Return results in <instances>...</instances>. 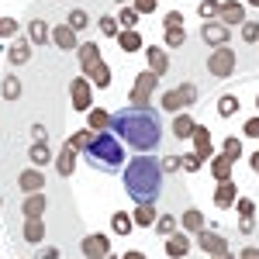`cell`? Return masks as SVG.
<instances>
[{
    "label": "cell",
    "mask_w": 259,
    "mask_h": 259,
    "mask_svg": "<svg viewBox=\"0 0 259 259\" xmlns=\"http://www.w3.org/2000/svg\"><path fill=\"white\" fill-rule=\"evenodd\" d=\"M111 132L118 135L128 149H135V152H145V156H152L156 149H159L162 142V118L156 107H121L111 114Z\"/></svg>",
    "instance_id": "obj_1"
},
{
    "label": "cell",
    "mask_w": 259,
    "mask_h": 259,
    "mask_svg": "<svg viewBox=\"0 0 259 259\" xmlns=\"http://www.w3.org/2000/svg\"><path fill=\"white\" fill-rule=\"evenodd\" d=\"M162 162L156 156H132L128 166H124V190L135 204H156L162 194Z\"/></svg>",
    "instance_id": "obj_2"
},
{
    "label": "cell",
    "mask_w": 259,
    "mask_h": 259,
    "mask_svg": "<svg viewBox=\"0 0 259 259\" xmlns=\"http://www.w3.org/2000/svg\"><path fill=\"white\" fill-rule=\"evenodd\" d=\"M87 162L97 169V173H124L128 166V156H124V142L114 135V132H97L90 149H87Z\"/></svg>",
    "instance_id": "obj_3"
},
{
    "label": "cell",
    "mask_w": 259,
    "mask_h": 259,
    "mask_svg": "<svg viewBox=\"0 0 259 259\" xmlns=\"http://www.w3.org/2000/svg\"><path fill=\"white\" fill-rule=\"evenodd\" d=\"M235 66H239V59H235V52H232L228 45L211 49V56H207V73H211L214 80H228V76L235 73Z\"/></svg>",
    "instance_id": "obj_4"
},
{
    "label": "cell",
    "mask_w": 259,
    "mask_h": 259,
    "mask_svg": "<svg viewBox=\"0 0 259 259\" xmlns=\"http://www.w3.org/2000/svg\"><path fill=\"white\" fill-rule=\"evenodd\" d=\"M156 87H159V76L152 73V69H142L139 76H135V87H132V94H128V104L132 107H145L152 94H156Z\"/></svg>",
    "instance_id": "obj_5"
},
{
    "label": "cell",
    "mask_w": 259,
    "mask_h": 259,
    "mask_svg": "<svg viewBox=\"0 0 259 259\" xmlns=\"http://www.w3.org/2000/svg\"><path fill=\"white\" fill-rule=\"evenodd\" d=\"M194 242H197V245L204 249V252H207V256H228V252H232L228 239H225V235H218V232H211V228L197 232V235H194Z\"/></svg>",
    "instance_id": "obj_6"
},
{
    "label": "cell",
    "mask_w": 259,
    "mask_h": 259,
    "mask_svg": "<svg viewBox=\"0 0 259 259\" xmlns=\"http://www.w3.org/2000/svg\"><path fill=\"white\" fill-rule=\"evenodd\" d=\"M69 97H73V107L87 114V111L94 107V94H90V80H87V76H76V80L69 83Z\"/></svg>",
    "instance_id": "obj_7"
},
{
    "label": "cell",
    "mask_w": 259,
    "mask_h": 259,
    "mask_svg": "<svg viewBox=\"0 0 259 259\" xmlns=\"http://www.w3.org/2000/svg\"><path fill=\"white\" fill-rule=\"evenodd\" d=\"M200 38L207 41L211 49H221V45H228V38H232V28H228V24H221V21H204Z\"/></svg>",
    "instance_id": "obj_8"
},
{
    "label": "cell",
    "mask_w": 259,
    "mask_h": 259,
    "mask_svg": "<svg viewBox=\"0 0 259 259\" xmlns=\"http://www.w3.org/2000/svg\"><path fill=\"white\" fill-rule=\"evenodd\" d=\"M83 256L87 259H107L111 256V242H107V235H100V232H94V235H87V239L80 242Z\"/></svg>",
    "instance_id": "obj_9"
},
{
    "label": "cell",
    "mask_w": 259,
    "mask_h": 259,
    "mask_svg": "<svg viewBox=\"0 0 259 259\" xmlns=\"http://www.w3.org/2000/svg\"><path fill=\"white\" fill-rule=\"evenodd\" d=\"M76 52H80V66H83V76H87V80H90V76H94V69H97L100 62V49H97V41H80V49H76Z\"/></svg>",
    "instance_id": "obj_10"
},
{
    "label": "cell",
    "mask_w": 259,
    "mask_h": 259,
    "mask_svg": "<svg viewBox=\"0 0 259 259\" xmlns=\"http://www.w3.org/2000/svg\"><path fill=\"white\" fill-rule=\"evenodd\" d=\"M166 256L169 259H187L190 256V249H194V242L187 239V232H173V235H166Z\"/></svg>",
    "instance_id": "obj_11"
},
{
    "label": "cell",
    "mask_w": 259,
    "mask_h": 259,
    "mask_svg": "<svg viewBox=\"0 0 259 259\" xmlns=\"http://www.w3.org/2000/svg\"><path fill=\"white\" fill-rule=\"evenodd\" d=\"M52 45H56V49H62V52H73V49H80V41H76V31H73L66 21L52 28Z\"/></svg>",
    "instance_id": "obj_12"
},
{
    "label": "cell",
    "mask_w": 259,
    "mask_h": 259,
    "mask_svg": "<svg viewBox=\"0 0 259 259\" xmlns=\"http://www.w3.org/2000/svg\"><path fill=\"white\" fill-rule=\"evenodd\" d=\"M235 200H239V187H235V180H221L218 187H214V207L228 211Z\"/></svg>",
    "instance_id": "obj_13"
},
{
    "label": "cell",
    "mask_w": 259,
    "mask_h": 259,
    "mask_svg": "<svg viewBox=\"0 0 259 259\" xmlns=\"http://www.w3.org/2000/svg\"><path fill=\"white\" fill-rule=\"evenodd\" d=\"M218 21L221 24H245V4H239V0H228V4H221L218 11Z\"/></svg>",
    "instance_id": "obj_14"
},
{
    "label": "cell",
    "mask_w": 259,
    "mask_h": 259,
    "mask_svg": "<svg viewBox=\"0 0 259 259\" xmlns=\"http://www.w3.org/2000/svg\"><path fill=\"white\" fill-rule=\"evenodd\" d=\"M73 169H76V149L66 142V145L59 149V156H56V173L66 180V177H73Z\"/></svg>",
    "instance_id": "obj_15"
},
{
    "label": "cell",
    "mask_w": 259,
    "mask_h": 259,
    "mask_svg": "<svg viewBox=\"0 0 259 259\" xmlns=\"http://www.w3.org/2000/svg\"><path fill=\"white\" fill-rule=\"evenodd\" d=\"M18 187L24 190V194H41V187H45V177H41L38 166H31V169H24L18 177Z\"/></svg>",
    "instance_id": "obj_16"
},
{
    "label": "cell",
    "mask_w": 259,
    "mask_h": 259,
    "mask_svg": "<svg viewBox=\"0 0 259 259\" xmlns=\"http://www.w3.org/2000/svg\"><path fill=\"white\" fill-rule=\"evenodd\" d=\"M28 59H31V38H14L11 49H7V62L11 66H24Z\"/></svg>",
    "instance_id": "obj_17"
},
{
    "label": "cell",
    "mask_w": 259,
    "mask_h": 259,
    "mask_svg": "<svg viewBox=\"0 0 259 259\" xmlns=\"http://www.w3.org/2000/svg\"><path fill=\"white\" fill-rule=\"evenodd\" d=\"M232 169H235V159H232V156H225V152L211 156V177H214V183L232 180Z\"/></svg>",
    "instance_id": "obj_18"
},
{
    "label": "cell",
    "mask_w": 259,
    "mask_h": 259,
    "mask_svg": "<svg viewBox=\"0 0 259 259\" xmlns=\"http://www.w3.org/2000/svg\"><path fill=\"white\" fill-rule=\"evenodd\" d=\"M194 152H197L200 159H211V156H214V145H211V132H207L204 124H197V128H194Z\"/></svg>",
    "instance_id": "obj_19"
},
{
    "label": "cell",
    "mask_w": 259,
    "mask_h": 259,
    "mask_svg": "<svg viewBox=\"0 0 259 259\" xmlns=\"http://www.w3.org/2000/svg\"><path fill=\"white\" fill-rule=\"evenodd\" d=\"M145 56H149V69L156 73V76H166L169 73V56H166V49H145Z\"/></svg>",
    "instance_id": "obj_20"
},
{
    "label": "cell",
    "mask_w": 259,
    "mask_h": 259,
    "mask_svg": "<svg viewBox=\"0 0 259 259\" xmlns=\"http://www.w3.org/2000/svg\"><path fill=\"white\" fill-rule=\"evenodd\" d=\"M194 128H197V121L190 118L187 111H180V114H173V135H177L180 142H183V139H194Z\"/></svg>",
    "instance_id": "obj_21"
},
{
    "label": "cell",
    "mask_w": 259,
    "mask_h": 259,
    "mask_svg": "<svg viewBox=\"0 0 259 259\" xmlns=\"http://www.w3.org/2000/svg\"><path fill=\"white\" fill-rule=\"evenodd\" d=\"M118 49H121V52H142V49H145V41H142V35L135 31V28H121Z\"/></svg>",
    "instance_id": "obj_22"
},
{
    "label": "cell",
    "mask_w": 259,
    "mask_h": 259,
    "mask_svg": "<svg viewBox=\"0 0 259 259\" xmlns=\"http://www.w3.org/2000/svg\"><path fill=\"white\" fill-rule=\"evenodd\" d=\"M132 218H135V228H149V225H156L159 211H156V204H135Z\"/></svg>",
    "instance_id": "obj_23"
},
{
    "label": "cell",
    "mask_w": 259,
    "mask_h": 259,
    "mask_svg": "<svg viewBox=\"0 0 259 259\" xmlns=\"http://www.w3.org/2000/svg\"><path fill=\"white\" fill-rule=\"evenodd\" d=\"M87 128L90 132H111V114L104 107H90L87 111Z\"/></svg>",
    "instance_id": "obj_24"
},
{
    "label": "cell",
    "mask_w": 259,
    "mask_h": 259,
    "mask_svg": "<svg viewBox=\"0 0 259 259\" xmlns=\"http://www.w3.org/2000/svg\"><path fill=\"white\" fill-rule=\"evenodd\" d=\"M28 38H31V45H45V41H52V28L41 18H35L28 24Z\"/></svg>",
    "instance_id": "obj_25"
},
{
    "label": "cell",
    "mask_w": 259,
    "mask_h": 259,
    "mask_svg": "<svg viewBox=\"0 0 259 259\" xmlns=\"http://www.w3.org/2000/svg\"><path fill=\"white\" fill-rule=\"evenodd\" d=\"M24 242L28 245L45 242V225H41V218H24Z\"/></svg>",
    "instance_id": "obj_26"
},
{
    "label": "cell",
    "mask_w": 259,
    "mask_h": 259,
    "mask_svg": "<svg viewBox=\"0 0 259 259\" xmlns=\"http://www.w3.org/2000/svg\"><path fill=\"white\" fill-rule=\"evenodd\" d=\"M21 211H24V218H41V211H45V194H24Z\"/></svg>",
    "instance_id": "obj_27"
},
{
    "label": "cell",
    "mask_w": 259,
    "mask_h": 259,
    "mask_svg": "<svg viewBox=\"0 0 259 259\" xmlns=\"http://www.w3.org/2000/svg\"><path fill=\"white\" fill-rule=\"evenodd\" d=\"M28 159H31V166H49L52 162V152H49V142H35L31 149H28Z\"/></svg>",
    "instance_id": "obj_28"
},
{
    "label": "cell",
    "mask_w": 259,
    "mask_h": 259,
    "mask_svg": "<svg viewBox=\"0 0 259 259\" xmlns=\"http://www.w3.org/2000/svg\"><path fill=\"white\" fill-rule=\"evenodd\" d=\"M180 221H183V228H187V232H194V235L204 232V214H200L197 207H187V211L180 214Z\"/></svg>",
    "instance_id": "obj_29"
},
{
    "label": "cell",
    "mask_w": 259,
    "mask_h": 259,
    "mask_svg": "<svg viewBox=\"0 0 259 259\" xmlns=\"http://www.w3.org/2000/svg\"><path fill=\"white\" fill-rule=\"evenodd\" d=\"M135 228V218L128 214V211H118V214H111V232H118V235H128Z\"/></svg>",
    "instance_id": "obj_30"
},
{
    "label": "cell",
    "mask_w": 259,
    "mask_h": 259,
    "mask_svg": "<svg viewBox=\"0 0 259 259\" xmlns=\"http://www.w3.org/2000/svg\"><path fill=\"white\" fill-rule=\"evenodd\" d=\"M0 97L4 100H18L21 97V80L18 76H11V73L4 76V83H0Z\"/></svg>",
    "instance_id": "obj_31"
},
{
    "label": "cell",
    "mask_w": 259,
    "mask_h": 259,
    "mask_svg": "<svg viewBox=\"0 0 259 259\" xmlns=\"http://www.w3.org/2000/svg\"><path fill=\"white\" fill-rule=\"evenodd\" d=\"M97 28H100V35H107V38H118V35H121V24H118L114 14H100Z\"/></svg>",
    "instance_id": "obj_32"
},
{
    "label": "cell",
    "mask_w": 259,
    "mask_h": 259,
    "mask_svg": "<svg viewBox=\"0 0 259 259\" xmlns=\"http://www.w3.org/2000/svg\"><path fill=\"white\" fill-rule=\"evenodd\" d=\"M94 135H97V132H90V128L73 132V135H69V145H73L76 152H87V149H90V142H94Z\"/></svg>",
    "instance_id": "obj_33"
},
{
    "label": "cell",
    "mask_w": 259,
    "mask_h": 259,
    "mask_svg": "<svg viewBox=\"0 0 259 259\" xmlns=\"http://www.w3.org/2000/svg\"><path fill=\"white\" fill-rule=\"evenodd\" d=\"M239 97H235V94H225V97L218 100V114L221 118H232V114H239Z\"/></svg>",
    "instance_id": "obj_34"
},
{
    "label": "cell",
    "mask_w": 259,
    "mask_h": 259,
    "mask_svg": "<svg viewBox=\"0 0 259 259\" xmlns=\"http://www.w3.org/2000/svg\"><path fill=\"white\" fill-rule=\"evenodd\" d=\"M177 94H180V100H183V111H190V107L197 104V87H194V83H180Z\"/></svg>",
    "instance_id": "obj_35"
},
{
    "label": "cell",
    "mask_w": 259,
    "mask_h": 259,
    "mask_svg": "<svg viewBox=\"0 0 259 259\" xmlns=\"http://www.w3.org/2000/svg\"><path fill=\"white\" fill-rule=\"evenodd\" d=\"M162 111H169V114H180V111H183V100H180V94L177 90H166V94H162V104H159Z\"/></svg>",
    "instance_id": "obj_36"
},
{
    "label": "cell",
    "mask_w": 259,
    "mask_h": 259,
    "mask_svg": "<svg viewBox=\"0 0 259 259\" xmlns=\"http://www.w3.org/2000/svg\"><path fill=\"white\" fill-rule=\"evenodd\" d=\"M90 83H94L97 90H107V87H111V69H107V62H100L97 69H94V76H90Z\"/></svg>",
    "instance_id": "obj_37"
},
{
    "label": "cell",
    "mask_w": 259,
    "mask_h": 259,
    "mask_svg": "<svg viewBox=\"0 0 259 259\" xmlns=\"http://www.w3.org/2000/svg\"><path fill=\"white\" fill-rule=\"evenodd\" d=\"M218 11H221L218 0H200V4H197V14L204 21H218Z\"/></svg>",
    "instance_id": "obj_38"
},
{
    "label": "cell",
    "mask_w": 259,
    "mask_h": 259,
    "mask_svg": "<svg viewBox=\"0 0 259 259\" xmlns=\"http://www.w3.org/2000/svg\"><path fill=\"white\" fill-rule=\"evenodd\" d=\"M156 232L159 235H173L177 232V214H159L156 218Z\"/></svg>",
    "instance_id": "obj_39"
},
{
    "label": "cell",
    "mask_w": 259,
    "mask_h": 259,
    "mask_svg": "<svg viewBox=\"0 0 259 259\" xmlns=\"http://www.w3.org/2000/svg\"><path fill=\"white\" fill-rule=\"evenodd\" d=\"M66 24H69L73 31H83V28L90 24V18H87V11H80V7H76V11H69V18H66Z\"/></svg>",
    "instance_id": "obj_40"
},
{
    "label": "cell",
    "mask_w": 259,
    "mask_h": 259,
    "mask_svg": "<svg viewBox=\"0 0 259 259\" xmlns=\"http://www.w3.org/2000/svg\"><path fill=\"white\" fill-rule=\"evenodd\" d=\"M221 152L232 156V159H242V139H232V135H228V139L221 142Z\"/></svg>",
    "instance_id": "obj_41"
},
{
    "label": "cell",
    "mask_w": 259,
    "mask_h": 259,
    "mask_svg": "<svg viewBox=\"0 0 259 259\" xmlns=\"http://www.w3.org/2000/svg\"><path fill=\"white\" fill-rule=\"evenodd\" d=\"M180 162H183V173H197L200 166H204V159H200L197 152H187V156H180Z\"/></svg>",
    "instance_id": "obj_42"
},
{
    "label": "cell",
    "mask_w": 259,
    "mask_h": 259,
    "mask_svg": "<svg viewBox=\"0 0 259 259\" xmlns=\"http://www.w3.org/2000/svg\"><path fill=\"white\" fill-rule=\"evenodd\" d=\"M183 41H187V31L183 28H169L166 31V49H180Z\"/></svg>",
    "instance_id": "obj_43"
},
{
    "label": "cell",
    "mask_w": 259,
    "mask_h": 259,
    "mask_svg": "<svg viewBox=\"0 0 259 259\" xmlns=\"http://www.w3.org/2000/svg\"><path fill=\"white\" fill-rule=\"evenodd\" d=\"M18 21L14 18H0V38H18Z\"/></svg>",
    "instance_id": "obj_44"
},
{
    "label": "cell",
    "mask_w": 259,
    "mask_h": 259,
    "mask_svg": "<svg viewBox=\"0 0 259 259\" xmlns=\"http://www.w3.org/2000/svg\"><path fill=\"white\" fill-rule=\"evenodd\" d=\"M139 18H142V14H139V11H135V7H121V28H135V24H139Z\"/></svg>",
    "instance_id": "obj_45"
},
{
    "label": "cell",
    "mask_w": 259,
    "mask_h": 259,
    "mask_svg": "<svg viewBox=\"0 0 259 259\" xmlns=\"http://www.w3.org/2000/svg\"><path fill=\"white\" fill-rule=\"evenodd\" d=\"M242 41H249V45L259 41V24L256 21H245V24H242Z\"/></svg>",
    "instance_id": "obj_46"
},
{
    "label": "cell",
    "mask_w": 259,
    "mask_h": 259,
    "mask_svg": "<svg viewBox=\"0 0 259 259\" xmlns=\"http://www.w3.org/2000/svg\"><path fill=\"white\" fill-rule=\"evenodd\" d=\"M162 28H166V31H169V28H183V14H180V11H169V14L162 18Z\"/></svg>",
    "instance_id": "obj_47"
},
{
    "label": "cell",
    "mask_w": 259,
    "mask_h": 259,
    "mask_svg": "<svg viewBox=\"0 0 259 259\" xmlns=\"http://www.w3.org/2000/svg\"><path fill=\"white\" fill-rule=\"evenodd\" d=\"M252 228H256V214H242L239 218V232L242 235H252Z\"/></svg>",
    "instance_id": "obj_48"
},
{
    "label": "cell",
    "mask_w": 259,
    "mask_h": 259,
    "mask_svg": "<svg viewBox=\"0 0 259 259\" xmlns=\"http://www.w3.org/2000/svg\"><path fill=\"white\" fill-rule=\"evenodd\" d=\"M180 169H183L180 156H166V159H162V173H180Z\"/></svg>",
    "instance_id": "obj_49"
},
{
    "label": "cell",
    "mask_w": 259,
    "mask_h": 259,
    "mask_svg": "<svg viewBox=\"0 0 259 259\" xmlns=\"http://www.w3.org/2000/svg\"><path fill=\"white\" fill-rule=\"evenodd\" d=\"M235 207H239V214H256V200H249V197H239Z\"/></svg>",
    "instance_id": "obj_50"
},
{
    "label": "cell",
    "mask_w": 259,
    "mask_h": 259,
    "mask_svg": "<svg viewBox=\"0 0 259 259\" xmlns=\"http://www.w3.org/2000/svg\"><path fill=\"white\" fill-rule=\"evenodd\" d=\"M242 135H249V139H259V114H256V118H249V121H245Z\"/></svg>",
    "instance_id": "obj_51"
},
{
    "label": "cell",
    "mask_w": 259,
    "mask_h": 259,
    "mask_svg": "<svg viewBox=\"0 0 259 259\" xmlns=\"http://www.w3.org/2000/svg\"><path fill=\"white\" fill-rule=\"evenodd\" d=\"M156 4H159V0H135L132 7H135L139 14H152V11H156Z\"/></svg>",
    "instance_id": "obj_52"
},
{
    "label": "cell",
    "mask_w": 259,
    "mask_h": 259,
    "mask_svg": "<svg viewBox=\"0 0 259 259\" xmlns=\"http://www.w3.org/2000/svg\"><path fill=\"white\" fill-rule=\"evenodd\" d=\"M239 259H259V249L256 245H245V249L239 252Z\"/></svg>",
    "instance_id": "obj_53"
},
{
    "label": "cell",
    "mask_w": 259,
    "mask_h": 259,
    "mask_svg": "<svg viewBox=\"0 0 259 259\" xmlns=\"http://www.w3.org/2000/svg\"><path fill=\"white\" fill-rule=\"evenodd\" d=\"M38 259H59V249H52V245H45L38 252Z\"/></svg>",
    "instance_id": "obj_54"
},
{
    "label": "cell",
    "mask_w": 259,
    "mask_h": 259,
    "mask_svg": "<svg viewBox=\"0 0 259 259\" xmlns=\"http://www.w3.org/2000/svg\"><path fill=\"white\" fill-rule=\"evenodd\" d=\"M31 135H35V142H45V139H49V132H45L41 124H35V128H31Z\"/></svg>",
    "instance_id": "obj_55"
},
{
    "label": "cell",
    "mask_w": 259,
    "mask_h": 259,
    "mask_svg": "<svg viewBox=\"0 0 259 259\" xmlns=\"http://www.w3.org/2000/svg\"><path fill=\"white\" fill-rule=\"evenodd\" d=\"M121 259H149V256H145V252H139V249H128Z\"/></svg>",
    "instance_id": "obj_56"
},
{
    "label": "cell",
    "mask_w": 259,
    "mask_h": 259,
    "mask_svg": "<svg viewBox=\"0 0 259 259\" xmlns=\"http://www.w3.org/2000/svg\"><path fill=\"white\" fill-rule=\"evenodd\" d=\"M249 166H252V173H256V177H259V149H256V152H252V156H249Z\"/></svg>",
    "instance_id": "obj_57"
},
{
    "label": "cell",
    "mask_w": 259,
    "mask_h": 259,
    "mask_svg": "<svg viewBox=\"0 0 259 259\" xmlns=\"http://www.w3.org/2000/svg\"><path fill=\"white\" fill-rule=\"evenodd\" d=\"M207 259H239V256H232V252H228V256H207Z\"/></svg>",
    "instance_id": "obj_58"
},
{
    "label": "cell",
    "mask_w": 259,
    "mask_h": 259,
    "mask_svg": "<svg viewBox=\"0 0 259 259\" xmlns=\"http://www.w3.org/2000/svg\"><path fill=\"white\" fill-rule=\"evenodd\" d=\"M245 4H252V7H259V0H245Z\"/></svg>",
    "instance_id": "obj_59"
},
{
    "label": "cell",
    "mask_w": 259,
    "mask_h": 259,
    "mask_svg": "<svg viewBox=\"0 0 259 259\" xmlns=\"http://www.w3.org/2000/svg\"><path fill=\"white\" fill-rule=\"evenodd\" d=\"M107 259H121V256H114V252H111V256H107Z\"/></svg>",
    "instance_id": "obj_60"
},
{
    "label": "cell",
    "mask_w": 259,
    "mask_h": 259,
    "mask_svg": "<svg viewBox=\"0 0 259 259\" xmlns=\"http://www.w3.org/2000/svg\"><path fill=\"white\" fill-rule=\"evenodd\" d=\"M114 4H128V0H114Z\"/></svg>",
    "instance_id": "obj_61"
},
{
    "label": "cell",
    "mask_w": 259,
    "mask_h": 259,
    "mask_svg": "<svg viewBox=\"0 0 259 259\" xmlns=\"http://www.w3.org/2000/svg\"><path fill=\"white\" fill-rule=\"evenodd\" d=\"M256 107H259V97H256Z\"/></svg>",
    "instance_id": "obj_62"
}]
</instances>
